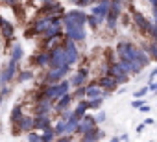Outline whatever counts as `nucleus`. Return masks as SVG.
Segmentation results:
<instances>
[{"instance_id": "obj_44", "label": "nucleus", "mask_w": 157, "mask_h": 142, "mask_svg": "<svg viewBox=\"0 0 157 142\" xmlns=\"http://www.w3.org/2000/svg\"><path fill=\"white\" fill-rule=\"evenodd\" d=\"M54 142H74V140H72V135H63V136H57Z\"/></svg>"}, {"instance_id": "obj_12", "label": "nucleus", "mask_w": 157, "mask_h": 142, "mask_svg": "<svg viewBox=\"0 0 157 142\" xmlns=\"http://www.w3.org/2000/svg\"><path fill=\"white\" fill-rule=\"evenodd\" d=\"M50 21H52V17H46V15H39L37 19H33L32 21V30L35 32V35H43L44 30L50 26Z\"/></svg>"}, {"instance_id": "obj_49", "label": "nucleus", "mask_w": 157, "mask_h": 142, "mask_svg": "<svg viewBox=\"0 0 157 142\" xmlns=\"http://www.w3.org/2000/svg\"><path fill=\"white\" fill-rule=\"evenodd\" d=\"M142 124H144L146 127H148V125H153V118H146V120H144Z\"/></svg>"}, {"instance_id": "obj_8", "label": "nucleus", "mask_w": 157, "mask_h": 142, "mask_svg": "<svg viewBox=\"0 0 157 142\" xmlns=\"http://www.w3.org/2000/svg\"><path fill=\"white\" fill-rule=\"evenodd\" d=\"M17 61H13V59H10L4 66H2V70H0V87H4V85H8L15 76H17Z\"/></svg>"}, {"instance_id": "obj_57", "label": "nucleus", "mask_w": 157, "mask_h": 142, "mask_svg": "<svg viewBox=\"0 0 157 142\" xmlns=\"http://www.w3.org/2000/svg\"><path fill=\"white\" fill-rule=\"evenodd\" d=\"M0 133H2V122H0Z\"/></svg>"}, {"instance_id": "obj_30", "label": "nucleus", "mask_w": 157, "mask_h": 142, "mask_svg": "<svg viewBox=\"0 0 157 142\" xmlns=\"http://www.w3.org/2000/svg\"><path fill=\"white\" fill-rule=\"evenodd\" d=\"M22 55H24V50H22V44L21 43H17L15 46H13V50H11V57L10 59H13V61H21L22 59Z\"/></svg>"}, {"instance_id": "obj_21", "label": "nucleus", "mask_w": 157, "mask_h": 142, "mask_svg": "<svg viewBox=\"0 0 157 142\" xmlns=\"http://www.w3.org/2000/svg\"><path fill=\"white\" fill-rule=\"evenodd\" d=\"M87 109H89V100H80V102H78V105H76V109H72V116L78 118V120H82L85 116Z\"/></svg>"}, {"instance_id": "obj_26", "label": "nucleus", "mask_w": 157, "mask_h": 142, "mask_svg": "<svg viewBox=\"0 0 157 142\" xmlns=\"http://www.w3.org/2000/svg\"><path fill=\"white\" fill-rule=\"evenodd\" d=\"M135 61H137L139 65H142V66L150 65V57H148V54H146L142 48H139V46H137V50H135Z\"/></svg>"}, {"instance_id": "obj_6", "label": "nucleus", "mask_w": 157, "mask_h": 142, "mask_svg": "<svg viewBox=\"0 0 157 142\" xmlns=\"http://www.w3.org/2000/svg\"><path fill=\"white\" fill-rule=\"evenodd\" d=\"M131 17H133V22H135V26L139 28V32H140L142 35H150V33H151L153 21L146 19V17H144L140 11H137V9H131Z\"/></svg>"}, {"instance_id": "obj_42", "label": "nucleus", "mask_w": 157, "mask_h": 142, "mask_svg": "<svg viewBox=\"0 0 157 142\" xmlns=\"http://www.w3.org/2000/svg\"><path fill=\"white\" fill-rule=\"evenodd\" d=\"M70 116H72V109H67V111H61V113H59V120H65V122H67Z\"/></svg>"}, {"instance_id": "obj_1", "label": "nucleus", "mask_w": 157, "mask_h": 142, "mask_svg": "<svg viewBox=\"0 0 157 142\" xmlns=\"http://www.w3.org/2000/svg\"><path fill=\"white\" fill-rule=\"evenodd\" d=\"M43 91H44L46 100H48L50 103H54V102H57L61 96H65V94L70 92V83H68V80H63V81H59V83H56V85H44Z\"/></svg>"}, {"instance_id": "obj_10", "label": "nucleus", "mask_w": 157, "mask_h": 142, "mask_svg": "<svg viewBox=\"0 0 157 142\" xmlns=\"http://www.w3.org/2000/svg\"><path fill=\"white\" fill-rule=\"evenodd\" d=\"M87 78H89V68H78L76 72L68 78V83H70V87L72 89H78V87H85V83H87Z\"/></svg>"}, {"instance_id": "obj_33", "label": "nucleus", "mask_w": 157, "mask_h": 142, "mask_svg": "<svg viewBox=\"0 0 157 142\" xmlns=\"http://www.w3.org/2000/svg\"><path fill=\"white\" fill-rule=\"evenodd\" d=\"M87 24L91 26V30H96L98 26H102V24H104V21H102V19H98V17H94V15H87Z\"/></svg>"}, {"instance_id": "obj_13", "label": "nucleus", "mask_w": 157, "mask_h": 142, "mask_svg": "<svg viewBox=\"0 0 157 142\" xmlns=\"http://www.w3.org/2000/svg\"><path fill=\"white\" fill-rule=\"evenodd\" d=\"M109 9H111V0H100L96 6H93L91 15H94V17H98V19L105 21V17H107Z\"/></svg>"}, {"instance_id": "obj_48", "label": "nucleus", "mask_w": 157, "mask_h": 142, "mask_svg": "<svg viewBox=\"0 0 157 142\" xmlns=\"http://www.w3.org/2000/svg\"><path fill=\"white\" fill-rule=\"evenodd\" d=\"M139 111H140V113H150V111H151V107H150V105H142Z\"/></svg>"}, {"instance_id": "obj_19", "label": "nucleus", "mask_w": 157, "mask_h": 142, "mask_svg": "<svg viewBox=\"0 0 157 142\" xmlns=\"http://www.w3.org/2000/svg\"><path fill=\"white\" fill-rule=\"evenodd\" d=\"M52 127V120L50 116H33V129L37 131H46Z\"/></svg>"}, {"instance_id": "obj_50", "label": "nucleus", "mask_w": 157, "mask_h": 142, "mask_svg": "<svg viewBox=\"0 0 157 142\" xmlns=\"http://www.w3.org/2000/svg\"><path fill=\"white\" fill-rule=\"evenodd\" d=\"M144 127H146V125H144V124H139V125H137V129H135V131H137V133H142V131H144Z\"/></svg>"}, {"instance_id": "obj_47", "label": "nucleus", "mask_w": 157, "mask_h": 142, "mask_svg": "<svg viewBox=\"0 0 157 142\" xmlns=\"http://www.w3.org/2000/svg\"><path fill=\"white\" fill-rule=\"evenodd\" d=\"M82 120H85V122H93V124H96V122H94V116H93V114H89V113H85V116H83Z\"/></svg>"}, {"instance_id": "obj_18", "label": "nucleus", "mask_w": 157, "mask_h": 142, "mask_svg": "<svg viewBox=\"0 0 157 142\" xmlns=\"http://www.w3.org/2000/svg\"><path fill=\"white\" fill-rule=\"evenodd\" d=\"M0 35H2L8 43H10V41H13V35H15V26H13L10 21H6V19H4V22L0 24Z\"/></svg>"}, {"instance_id": "obj_60", "label": "nucleus", "mask_w": 157, "mask_h": 142, "mask_svg": "<svg viewBox=\"0 0 157 142\" xmlns=\"http://www.w3.org/2000/svg\"><path fill=\"white\" fill-rule=\"evenodd\" d=\"M32 2H33V0H32Z\"/></svg>"}, {"instance_id": "obj_52", "label": "nucleus", "mask_w": 157, "mask_h": 142, "mask_svg": "<svg viewBox=\"0 0 157 142\" xmlns=\"http://www.w3.org/2000/svg\"><path fill=\"white\" fill-rule=\"evenodd\" d=\"M148 2H150L151 9H157V0H148Z\"/></svg>"}, {"instance_id": "obj_3", "label": "nucleus", "mask_w": 157, "mask_h": 142, "mask_svg": "<svg viewBox=\"0 0 157 142\" xmlns=\"http://www.w3.org/2000/svg\"><path fill=\"white\" fill-rule=\"evenodd\" d=\"M72 66H61V68H48V72L43 76V83L44 85H56L63 80H67V76L70 74Z\"/></svg>"}, {"instance_id": "obj_5", "label": "nucleus", "mask_w": 157, "mask_h": 142, "mask_svg": "<svg viewBox=\"0 0 157 142\" xmlns=\"http://www.w3.org/2000/svg\"><path fill=\"white\" fill-rule=\"evenodd\" d=\"M135 50H137V46L129 41H120L115 48L118 61H135Z\"/></svg>"}, {"instance_id": "obj_37", "label": "nucleus", "mask_w": 157, "mask_h": 142, "mask_svg": "<svg viewBox=\"0 0 157 142\" xmlns=\"http://www.w3.org/2000/svg\"><path fill=\"white\" fill-rule=\"evenodd\" d=\"M26 138H28V142H41V133L30 131V133H26Z\"/></svg>"}, {"instance_id": "obj_51", "label": "nucleus", "mask_w": 157, "mask_h": 142, "mask_svg": "<svg viewBox=\"0 0 157 142\" xmlns=\"http://www.w3.org/2000/svg\"><path fill=\"white\" fill-rule=\"evenodd\" d=\"M151 17H153V24H157V9H151Z\"/></svg>"}, {"instance_id": "obj_15", "label": "nucleus", "mask_w": 157, "mask_h": 142, "mask_svg": "<svg viewBox=\"0 0 157 142\" xmlns=\"http://www.w3.org/2000/svg\"><path fill=\"white\" fill-rule=\"evenodd\" d=\"M96 85L102 89V91H105V92H111V91H115L118 85H117V81L111 78V76H102V78H98V81H96Z\"/></svg>"}, {"instance_id": "obj_45", "label": "nucleus", "mask_w": 157, "mask_h": 142, "mask_svg": "<svg viewBox=\"0 0 157 142\" xmlns=\"http://www.w3.org/2000/svg\"><path fill=\"white\" fill-rule=\"evenodd\" d=\"M24 37H26V39H32V37H35V32L32 30V26H30V28H26V32H24Z\"/></svg>"}, {"instance_id": "obj_36", "label": "nucleus", "mask_w": 157, "mask_h": 142, "mask_svg": "<svg viewBox=\"0 0 157 142\" xmlns=\"http://www.w3.org/2000/svg\"><path fill=\"white\" fill-rule=\"evenodd\" d=\"M104 96L102 98H94V100H89V109H100L102 107V103H104Z\"/></svg>"}, {"instance_id": "obj_23", "label": "nucleus", "mask_w": 157, "mask_h": 142, "mask_svg": "<svg viewBox=\"0 0 157 142\" xmlns=\"http://www.w3.org/2000/svg\"><path fill=\"white\" fill-rule=\"evenodd\" d=\"M96 127V124H93V122H85V120H80V124H78V127H76V135H87L89 131H93Z\"/></svg>"}, {"instance_id": "obj_39", "label": "nucleus", "mask_w": 157, "mask_h": 142, "mask_svg": "<svg viewBox=\"0 0 157 142\" xmlns=\"http://www.w3.org/2000/svg\"><path fill=\"white\" fill-rule=\"evenodd\" d=\"M142 68H144L142 65H139L137 61H131V74H135V76L140 74V72H142Z\"/></svg>"}, {"instance_id": "obj_31", "label": "nucleus", "mask_w": 157, "mask_h": 142, "mask_svg": "<svg viewBox=\"0 0 157 142\" xmlns=\"http://www.w3.org/2000/svg\"><path fill=\"white\" fill-rule=\"evenodd\" d=\"M78 124H80V120L74 118V116H70V118L67 120V135H74V133H76Z\"/></svg>"}, {"instance_id": "obj_4", "label": "nucleus", "mask_w": 157, "mask_h": 142, "mask_svg": "<svg viewBox=\"0 0 157 142\" xmlns=\"http://www.w3.org/2000/svg\"><path fill=\"white\" fill-rule=\"evenodd\" d=\"M48 52V68H61V66H68L67 63V55H65V48L63 44L46 50Z\"/></svg>"}, {"instance_id": "obj_59", "label": "nucleus", "mask_w": 157, "mask_h": 142, "mask_svg": "<svg viewBox=\"0 0 157 142\" xmlns=\"http://www.w3.org/2000/svg\"><path fill=\"white\" fill-rule=\"evenodd\" d=\"M93 142H100V140H93Z\"/></svg>"}, {"instance_id": "obj_61", "label": "nucleus", "mask_w": 157, "mask_h": 142, "mask_svg": "<svg viewBox=\"0 0 157 142\" xmlns=\"http://www.w3.org/2000/svg\"><path fill=\"white\" fill-rule=\"evenodd\" d=\"M150 142H151V140H150Z\"/></svg>"}, {"instance_id": "obj_55", "label": "nucleus", "mask_w": 157, "mask_h": 142, "mask_svg": "<svg viewBox=\"0 0 157 142\" xmlns=\"http://www.w3.org/2000/svg\"><path fill=\"white\" fill-rule=\"evenodd\" d=\"M44 4H52V2H56V0H43Z\"/></svg>"}, {"instance_id": "obj_35", "label": "nucleus", "mask_w": 157, "mask_h": 142, "mask_svg": "<svg viewBox=\"0 0 157 142\" xmlns=\"http://www.w3.org/2000/svg\"><path fill=\"white\" fill-rule=\"evenodd\" d=\"M98 2H100V0H78L76 6H78V9H83L87 6H96Z\"/></svg>"}, {"instance_id": "obj_27", "label": "nucleus", "mask_w": 157, "mask_h": 142, "mask_svg": "<svg viewBox=\"0 0 157 142\" xmlns=\"http://www.w3.org/2000/svg\"><path fill=\"white\" fill-rule=\"evenodd\" d=\"M35 78V74H33V70L32 68H28V70H21V72L17 74V81L19 83H26V81H30V80H33Z\"/></svg>"}, {"instance_id": "obj_54", "label": "nucleus", "mask_w": 157, "mask_h": 142, "mask_svg": "<svg viewBox=\"0 0 157 142\" xmlns=\"http://www.w3.org/2000/svg\"><path fill=\"white\" fill-rule=\"evenodd\" d=\"M109 142H120V136H111Z\"/></svg>"}, {"instance_id": "obj_11", "label": "nucleus", "mask_w": 157, "mask_h": 142, "mask_svg": "<svg viewBox=\"0 0 157 142\" xmlns=\"http://www.w3.org/2000/svg\"><path fill=\"white\" fill-rule=\"evenodd\" d=\"M30 131H33V116L24 114V116L13 125V135H17V133H30Z\"/></svg>"}, {"instance_id": "obj_41", "label": "nucleus", "mask_w": 157, "mask_h": 142, "mask_svg": "<svg viewBox=\"0 0 157 142\" xmlns=\"http://www.w3.org/2000/svg\"><path fill=\"white\" fill-rule=\"evenodd\" d=\"M105 120H107V114H105L104 111H100V113L94 116V122H96V125H98V124H104Z\"/></svg>"}, {"instance_id": "obj_16", "label": "nucleus", "mask_w": 157, "mask_h": 142, "mask_svg": "<svg viewBox=\"0 0 157 142\" xmlns=\"http://www.w3.org/2000/svg\"><path fill=\"white\" fill-rule=\"evenodd\" d=\"M50 111H52V103L48 100H43V102H37L35 103L33 116H50Z\"/></svg>"}, {"instance_id": "obj_43", "label": "nucleus", "mask_w": 157, "mask_h": 142, "mask_svg": "<svg viewBox=\"0 0 157 142\" xmlns=\"http://www.w3.org/2000/svg\"><path fill=\"white\" fill-rule=\"evenodd\" d=\"M142 105H146L144 98H140V100H133V102H131V107H133V109H140Z\"/></svg>"}, {"instance_id": "obj_9", "label": "nucleus", "mask_w": 157, "mask_h": 142, "mask_svg": "<svg viewBox=\"0 0 157 142\" xmlns=\"http://www.w3.org/2000/svg\"><path fill=\"white\" fill-rule=\"evenodd\" d=\"M63 39H65V37H63ZM61 44H63V48H65V55H67V63H68V66L76 65L78 61H80V50H78L76 43H72V41L65 39Z\"/></svg>"}, {"instance_id": "obj_22", "label": "nucleus", "mask_w": 157, "mask_h": 142, "mask_svg": "<svg viewBox=\"0 0 157 142\" xmlns=\"http://www.w3.org/2000/svg\"><path fill=\"white\" fill-rule=\"evenodd\" d=\"M118 19H120V13H117V11H113V9H109V13H107V17H105V21H104V24L107 26V30H117V24H118Z\"/></svg>"}, {"instance_id": "obj_2", "label": "nucleus", "mask_w": 157, "mask_h": 142, "mask_svg": "<svg viewBox=\"0 0 157 142\" xmlns=\"http://www.w3.org/2000/svg\"><path fill=\"white\" fill-rule=\"evenodd\" d=\"M63 37L72 43H82L87 39V30L85 26H78V24H63Z\"/></svg>"}, {"instance_id": "obj_29", "label": "nucleus", "mask_w": 157, "mask_h": 142, "mask_svg": "<svg viewBox=\"0 0 157 142\" xmlns=\"http://www.w3.org/2000/svg\"><path fill=\"white\" fill-rule=\"evenodd\" d=\"M52 129H54L56 136H63V135H67V122L65 120H57L56 125H52Z\"/></svg>"}, {"instance_id": "obj_58", "label": "nucleus", "mask_w": 157, "mask_h": 142, "mask_svg": "<svg viewBox=\"0 0 157 142\" xmlns=\"http://www.w3.org/2000/svg\"><path fill=\"white\" fill-rule=\"evenodd\" d=\"M2 22H4V19H2V17H0V24H2Z\"/></svg>"}, {"instance_id": "obj_25", "label": "nucleus", "mask_w": 157, "mask_h": 142, "mask_svg": "<svg viewBox=\"0 0 157 142\" xmlns=\"http://www.w3.org/2000/svg\"><path fill=\"white\" fill-rule=\"evenodd\" d=\"M142 50L148 54L150 61H157V43L150 41V43H146V44H144V48H142Z\"/></svg>"}, {"instance_id": "obj_28", "label": "nucleus", "mask_w": 157, "mask_h": 142, "mask_svg": "<svg viewBox=\"0 0 157 142\" xmlns=\"http://www.w3.org/2000/svg\"><path fill=\"white\" fill-rule=\"evenodd\" d=\"M24 116V113H22V105H15L13 109H11V114H10V122L15 125L21 118Z\"/></svg>"}, {"instance_id": "obj_38", "label": "nucleus", "mask_w": 157, "mask_h": 142, "mask_svg": "<svg viewBox=\"0 0 157 142\" xmlns=\"http://www.w3.org/2000/svg\"><path fill=\"white\" fill-rule=\"evenodd\" d=\"M10 91H11V89H10L8 85H4L2 89H0V107H2V103L6 102V98H8V94H10Z\"/></svg>"}, {"instance_id": "obj_24", "label": "nucleus", "mask_w": 157, "mask_h": 142, "mask_svg": "<svg viewBox=\"0 0 157 142\" xmlns=\"http://www.w3.org/2000/svg\"><path fill=\"white\" fill-rule=\"evenodd\" d=\"M59 35H63V26H48L46 30H44V33H43V39H52V37H59Z\"/></svg>"}, {"instance_id": "obj_46", "label": "nucleus", "mask_w": 157, "mask_h": 142, "mask_svg": "<svg viewBox=\"0 0 157 142\" xmlns=\"http://www.w3.org/2000/svg\"><path fill=\"white\" fill-rule=\"evenodd\" d=\"M19 0H0V4H6V6H15Z\"/></svg>"}, {"instance_id": "obj_53", "label": "nucleus", "mask_w": 157, "mask_h": 142, "mask_svg": "<svg viewBox=\"0 0 157 142\" xmlns=\"http://www.w3.org/2000/svg\"><path fill=\"white\" fill-rule=\"evenodd\" d=\"M120 142H129V136H128V135H122V136H120Z\"/></svg>"}, {"instance_id": "obj_20", "label": "nucleus", "mask_w": 157, "mask_h": 142, "mask_svg": "<svg viewBox=\"0 0 157 142\" xmlns=\"http://www.w3.org/2000/svg\"><path fill=\"white\" fill-rule=\"evenodd\" d=\"M72 102H74V100H72V94L68 92V94L61 96V98H59V100L56 102V109H54V111H56V113L59 114L61 111H67V109H70V103H72Z\"/></svg>"}, {"instance_id": "obj_56", "label": "nucleus", "mask_w": 157, "mask_h": 142, "mask_svg": "<svg viewBox=\"0 0 157 142\" xmlns=\"http://www.w3.org/2000/svg\"><path fill=\"white\" fill-rule=\"evenodd\" d=\"M68 2H72V4H76V2H78V0H68Z\"/></svg>"}, {"instance_id": "obj_14", "label": "nucleus", "mask_w": 157, "mask_h": 142, "mask_svg": "<svg viewBox=\"0 0 157 142\" xmlns=\"http://www.w3.org/2000/svg\"><path fill=\"white\" fill-rule=\"evenodd\" d=\"M30 63H33V66H37V68H48V52L41 50L39 54L30 57Z\"/></svg>"}, {"instance_id": "obj_32", "label": "nucleus", "mask_w": 157, "mask_h": 142, "mask_svg": "<svg viewBox=\"0 0 157 142\" xmlns=\"http://www.w3.org/2000/svg\"><path fill=\"white\" fill-rule=\"evenodd\" d=\"M57 136H56V133H54V129L50 127V129H46V131H41V142H54Z\"/></svg>"}, {"instance_id": "obj_34", "label": "nucleus", "mask_w": 157, "mask_h": 142, "mask_svg": "<svg viewBox=\"0 0 157 142\" xmlns=\"http://www.w3.org/2000/svg\"><path fill=\"white\" fill-rule=\"evenodd\" d=\"M72 94V100H85V87H78V89H74V92H70Z\"/></svg>"}, {"instance_id": "obj_40", "label": "nucleus", "mask_w": 157, "mask_h": 142, "mask_svg": "<svg viewBox=\"0 0 157 142\" xmlns=\"http://www.w3.org/2000/svg\"><path fill=\"white\" fill-rule=\"evenodd\" d=\"M148 92H150V91H148V87H142V89H139V91L133 94V100H140V98H144Z\"/></svg>"}, {"instance_id": "obj_7", "label": "nucleus", "mask_w": 157, "mask_h": 142, "mask_svg": "<svg viewBox=\"0 0 157 142\" xmlns=\"http://www.w3.org/2000/svg\"><path fill=\"white\" fill-rule=\"evenodd\" d=\"M63 24L85 26V24H87V13H85L83 9H70V11H65V15H63Z\"/></svg>"}, {"instance_id": "obj_17", "label": "nucleus", "mask_w": 157, "mask_h": 142, "mask_svg": "<svg viewBox=\"0 0 157 142\" xmlns=\"http://www.w3.org/2000/svg\"><path fill=\"white\" fill-rule=\"evenodd\" d=\"M104 96V91L96 85V81L85 85V100H94V98H102Z\"/></svg>"}]
</instances>
